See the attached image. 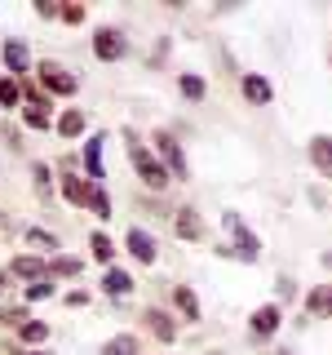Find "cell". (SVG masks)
Segmentation results:
<instances>
[{
    "label": "cell",
    "mask_w": 332,
    "mask_h": 355,
    "mask_svg": "<svg viewBox=\"0 0 332 355\" xmlns=\"http://www.w3.org/2000/svg\"><path fill=\"white\" fill-rule=\"evenodd\" d=\"M124 138H129V160H133V169H138V178H142V187H147V191H164V187L173 182V173L155 160L151 147H142L138 133H124Z\"/></svg>",
    "instance_id": "obj_1"
},
{
    "label": "cell",
    "mask_w": 332,
    "mask_h": 355,
    "mask_svg": "<svg viewBox=\"0 0 332 355\" xmlns=\"http://www.w3.org/2000/svg\"><path fill=\"white\" fill-rule=\"evenodd\" d=\"M22 103L27 107H18L22 111V125L27 129H53V98L44 94V89H36V85H22Z\"/></svg>",
    "instance_id": "obj_2"
},
{
    "label": "cell",
    "mask_w": 332,
    "mask_h": 355,
    "mask_svg": "<svg viewBox=\"0 0 332 355\" xmlns=\"http://www.w3.org/2000/svg\"><path fill=\"white\" fill-rule=\"evenodd\" d=\"M151 142H155V160H160L164 169L177 178V182H186V178H191V169H186V155H182V147H177L173 133H169V129H155Z\"/></svg>",
    "instance_id": "obj_3"
},
{
    "label": "cell",
    "mask_w": 332,
    "mask_h": 355,
    "mask_svg": "<svg viewBox=\"0 0 332 355\" xmlns=\"http://www.w3.org/2000/svg\"><path fill=\"white\" fill-rule=\"evenodd\" d=\"M58 191H62V200H66V205H75V209H89V196H93V182L75 173V164H71V160H62Z\"/></svg>",
    "instance_id": "obj_4"
},
{
    "label": "cell",
    "mask_w": 332,
    "mask_h": 355,
    "mask_svg": "<svg viewBox=\"0 0 332 355\" xmlns=\"http://www.w3.org/2000/svg\"><path fill=\"white\" fill-rule=\"evenodd\" d=\"M124 53H129V40H124L120 27H98L93 31V58L98 62H120Z\"/></svg>",
    "instance_id": "obj_5"
},
{
    "label": "cell",
    "mask_w": 332,
    "mask_h": 355,
    "mask_svg": "<svg viewBox=\"0 0 332 355\" xmlns=\"http://www.w3.org/2000/svg\"><path fill=\"white\" fill-rule=\"evenodd\" d=\"M221 222H226V227L235 231V244H230V253H235L239 262H257V258H261V240H257V236H252V231L239 222V214H221Z\"/></svg>",
    "instance_id": "obj_6"
},
{
    "label": "cell",
    "mask_w": 332,
    "mask_h": 355,
    "mask_svg": "<svg viewBox=\"0 0 332 355\" xmlns=\"http://www.w3.org/2000/svg\"><path fill=\"white\" fill-rule=\"evenodd\" d=\"M36 76H40L44 94H58V98H71L75 89H80V80H75L71 71H62L58 62H40V67H36Z\"/></svg>",
    "instance_id": "obj_7"
},
{
    "label": "cell",
    "mask_w": 332,
    "mask_h": 355,
    "mask_svg": "<svg viewBox=\"0 0 332 355\" xmlns=\"http://www.w3.org/2000/svg\"><path fill=\"white\" fill-rule=\"evenodd\" d=\"M279 324H284V306L279 302H266V306H257L248 315V333L257 342H266V338H275V333H279Z\"/></svg>",
    "instance_id": "obj_8"
},
{
    "label": "cell",
    "mask_w": 332,
    "mask_h": 355,
    "mask_svg": "<svg viewBox=\"0 0 332 355\" xmlns=\"http://www.w3.org/2000/svg\"><path fill=\"white\" fill-rule=\"evenodd\" d=\"M173 236L195 244V240H204V236H208V227H204V218H199L191 205H182V209H173Z\"/></svg>",
    "instance_id": "obj_9"
},
{
    "label": "cell",
    "mask_w": 332,
    "mask_h": 355,
    "mask_svg": "<svg viewBox=\"0 0 332 355\" xmlns=\"http://www.w3.org/2000/svg\"><path fill=\"white\" fill-rule=\"evenodd\" d=\"M124 249H129V258L142 262V266H151L155 258H160V249H155V236H151V231H142V227H129Z\"/></svg>",
    "instance_id": "obj_10"
},
{
    "label": "cell",
    "mask_w": 332,
    "mask_h": 355,
    "mask_svg": "<svg viewBox=\"0 0 332 355\" xmlns=\"http://www.w3.org/2000/svg\"><path fill=\"white\" fill-rule=\"evenodd\" d=\"M5 271L14 275V280H27V284H31V280H44V275H49V262H44L40 253H18V258L5 266Z\"/></svg>",
    "instance_id": "obj_11"
},
{
    "label": "cell",
    "mask_w": 332,
    "mask_h": 355,
    "mask_svg": "<svg viewBox=\"0 0 332 355\" xmlns=\"http://www.w3.org/2000/svg\"><path fill=\"white\" fill-rule=\"evenodd\" d=\"M142 324H147L151 338H160V342H173L177 338V320L169 315V311H160V306H147V311H142Z\"/></svg>",
    "instance_id": "obj_12"
},
{
    "label": "cell",
    "mask_w": 332,
    "mask_h": 355,
    "mask_svg": "<svg viewBox=\"0 0 332 355\" xmlns=\"http://www.w3.org/2000/svg\"><path fill=\"white\" fill-rule=\"evenodd\" d=\"M0 58H5V71L14 76V80H22V76L31 71V53H27V44H22V40H5Z\"/></svg>",
    "instance_id": "obj_13"
},
{
    "label": "cell",
    "mask_w": 332,
    "mask_h": 355,
    "mask_svg": "<svg viewBox=\"0 0 332 355\" xmlns=\"http://www.w3.org/2000/svg\"><path fill=\"white\" fill-rule=\"evenodd\" d=\"M306 151H310V164L319 169V178H332V133H315Z\"/></svg>",
    "instance_id": "obj_14"
},
{
    "label": "cell",
    "mask_w": 332,
    "mask_h": 355,
    "mask_svg": "<svg viewBox=\"0 0 332 355\" xmlns=\"http://www.w3.org/2000/svg\"><path fill=\"white\" fill-rule=\"evenodd\" d=\"M239 89H243V98H248L252 107H270V98H275L270 80H266V76H257V71H248V76H243Z\"/></svg>",
    "instance_id": "obj_15"
},
{
    "label": "cell",
    "mask_w": 332,
    "mask_h": 355,
    "mask_svg": "<svg viewBox=\"0 0 332 355\" xmlns=\"http://www.w3.org/2000/svg\"><path fill=\"white\" fill-rule=\"evenodd\" d=\"M102 147H107V133H93L84 142V169H89V182H102L107 169H102Z\"/></svg>",
    "instance_id": "obj_16"
},
{
    "label": "cell",
    "mask_w": 332,
    "mask_h": 355,
    "mask_svg": "<svg viewBox=\"0 0 332 355\" xmlns=\"http://www.w3.org/2000/svg\"><path fill=\"white\" fill-rule=\"evenodd\" d=\"M173 306L182 311L186 324H199V297H195L191 284H173Z\"/></svg>",
    "instance_id": "obj_17"
},
{
    "label": "cell",
    "mask_w": 332,
    "mask_h": 355,
    "mask_svg": "<svg viewBox=\"0 0 332 355\" xmlns=\"http://www.w3.org/2000/svg\"><path fill=\"white\" fill-rule=\"evenodd\" d=\"M102 293H107V297H129V293H133V275L124 271V266H107Z\"/></svg>",
    "instance_id": "obj_18"
},
{
    "label": "cell",
    "mask_w": 332,
    "mask_h": 355,
    "mask_svg": "<svg viewBox=\"0 0 332 355\" xmlns=\"http://www.w3.org/2000/svg\"><path fill=\"white\" fill-rule=\"evenodd\" d=\"M80 271H84V262L71 258V253H53L49 258V280H75Z\"/></svg>",
    "instance_id": "obj_19"
},
{
    "label": "cell",
    "mask_w": 332,
    "mask_h": 355,
    "mask_svg": "<svg viewBox=\"0 0 332 355\" xmlns=\"http://www.w3.org/2000/svg\"><path fill=\"white\" fill-rule=\"evenodd\" d=\"M53 129L62 133V138H80L84 133V111H75V107H66L58 120H53Z\"/></svg>",
    "instance_id": "obj_20"
},
{
    "label": "cell",
    "mask_w": 332,
    "mask_h": 355,
    "mask_svg": "<svg viewBox=\"0 0 332 355\" xmlns=\"http://www.w3.org/2000/svg\"><path fill=\"white\" fill-rule=\"evenodd\" d=\"M102 355H142V342L133 333H116V338H107Z\"/></svg>",
    "instance_id": "obj_21"
},
{
    "label": "cell",
    "mask_w": 332,
    "mask_h": 355,
    "mask_svg": "<svg viewBox=\"0 0 332 355\" xmlns=\"http://www.w3.org/2000/svg\"><path fill=\"white\" fill-rule=\"evenodd\" d=\"M89 249H93V258L102 266H111V258H116V240H111L107 231H93V236H89Z\"/></svg>",
    "instance_id": "obj_22"
},
{
    "label": "cell",
    "mask_w": 332,
    "mask_h": 355,
    "mask_svg": "<svg viewBox=\"0 0 332 355\" xmlns=\"http://www.w3.org/2000/svg\"><path fill=\"white\" fill-rule=\"evenodd\" d=\"M177 89H182V98H191V103H199V98L208 94L204 76H195V71H182V76H177Z\"/></svg>",
    "instance_id": "obj_23"
},
{
    "label": "cell",
    "mask_w": 332,
    "mask_h": 355,
    "mask_svg": "<svg viewBox=\"0 0 332 355\" xmlns=\"http://www.w3.org/2000/svg\"><path fill=\"white\" fill-rule=\"evenodd\" d=\"M18 338L27 342V347H40V342L49 338V324H44V320H27V324L18 329Z\"/></svg>",
    "instance_id": "obj_24"
},
{
    "label": "cell",
    "mask_w": 332,
    "mask_h": 355,
    "mask_svg": "<svg viewBox=\"0 0 332 355\" xmlns=\"http://www.w3.org/2000/svg\"><path fill=\"white\" fill-rule=\"evenodd\" d=\"M89 209H93L102 222H111V196H107V187L102 182H93V196H89Z\"/></svg>",
    "instance_id": "obj_25"
},
{
    "label": "cell",
    "mask_w": 332,
    "mask_h": 355,
    "mask_svg": "<svg viewBox=\"0 0 332 355\" xmlns=\"http://www.w3.org/2000/svg\"><path fill=\"white\" fill-rule=\"evenodd\" d=\"M22 103V85L14 76H0V107H18Z\"/></svg>",
    "instance_id": "obj_26"
},
{
    "label": "cell",
    "mask_w": 332,
    "mask_h": 355,
    "mask_svg": "<svg viewBox=\"0 0 332 355\" xmlns=\"http://www.w3.org/2000/svg\"><path fill=\"white\" fill-rule=\"evenodd\" d=\"M22 297H27V302H44V297H53V280H49V275H44V280H31Z\"/></svg>",
    "instance_id": "obj_27"
},
{
    "label": "cell",
    "mask_w": 332,
    "mask_h": 355,
    "mask_svg": "<svg viewBox=\"0 0 332 355\" xmlns=\"http://www.w3.org/2000/svg\"><path fill=\"white\" fill-rule=\"evenodd\" d=\"M27 244H40V249H58V236L53 231H44V227H27Z\"/></svg>",
    "instance_id": "obj_28"
},
{
    "label": "cell",
    "mask_w": 332,
    "mask_h": 355,
    "mask_svg": "<svg viewBox=\"0 0 332 355\" xmlns=\"http://www.w3.org/2000/svg\"><path fill=\"white\" fill-rule=\"evenodd\" d=\"M31 182H36V196H49V191H53V173H49V164H36V169H31Z\"/></svg>",
    "instance_id": "obj_29"
},
{
    "label": "cell",
    "mask_w": 332,
    "mask_h": 355,
    "mask_svg": "<svg viewBox=\"0 0 332 355\" xmlns=\"http://www.w3.org/2000/svg\"><path fill=\"white\" fill-rule=\"evenodd\" d=\"M324 297H328V284L310 288V293H306V315H324Z\"/></svg>",
    "instance_id": "obj_30"
},
{
    "label": "cell",
    "mask_w": 332,
    "mask_h": 355,
    "mask_svg": "<svg viewBox=\"0 0 332 355\" xmlns=\"http://www.w3.org/2000/svg\"><path fill=\"white\" fill-rule=\"evenodd\" d=\"M27 306H5V311H0V324H9V329H22V324H27Z\"/></svg>",
    "instance_id": "obj_31"
},
{
    "label": "cell",
    "mask_w": 332,
    "mask_h": 355,
    "mask_svg": "<svg viewBox=\"0 0 332 355\" xmlns=\"http://www.w3.org/2000/svg\"><path fill=\"white\" fill-rule=\"evenodd\" d=\"M58 18L66 22V27H75V22H84V5H62Z\"/></svg>",
    "instance_id": "obj_32"
},
{
    "label": "cell",
    "mask_w": 332,
    "mask_h": 355,
    "mask_svg": "<svg viewBox=\"0 0 332 355\" xmlns=\"http://www.w3.org/2000/svg\"><path fill=\"white\" fill-rule=\"evenodd\" d=\"M84 302H89L84 288H71V293H66V306H84Z\"/></svg>",
    "instance_id": "obj_33"
},
{
    "label": "cell",
    "mask_w": 332,
    "mask_h": 355,
    "mask_svg": "<svg viewBox=\"0 0 332 355\" xmlns=\"http://www.w3.org/2000/svg\"><path fill=\"white\" fill-rule=\"evenodd\" d=\"M319 320H332V284H328V297H324V315Z\"/></svg>",
    "instance_id": "obj_34"
},
{
    "label": "cell",
    "mask_w": 332,
    "mask_h": 355,
    "mask_svg": "<svg viewBox=\"0 0 332 355\" xmlns=\"http://www.w3.org/2000/svg\"><path fill=\"white\" fill-rule=\"evenodd\" d=\"M9 280H14V275H9L5 266H0V297H5V288H9Z\"/></svg>",
    "instance_id": "obj_35"
},
{
    "label": "cell",
    "mask_w": 332,
    "mask_h": 355,
    "mask_svg": "<svg viewBox=\"0 0 332 355\" xmlns=\"http://www.w3.org/2000/svg\"><path fill=\"white\" fill-rule=\"evenodd\" d=\"M319 262H324V266H328V271H332V249H328V253H324V258H319Z\"/></svg>",
    "instance_id": "obj_36"
},
{
    "label": "cell",
    "mask_w": 332,
    "mask_h": 355,
    "mask_svg": "<svg viewBox=\"0 0 332 355\" xmlns=\"http://www.w3.org/2000/svg\"><path fill=\"white\" fill-rule=\"evenodd\" d=\"M22 355H44V351H22Z\"/></svg>",
    "instance_id": "obj_37"
},
{
    "label": "cell",
    "mask_w": 332,
    "mask_h": 355,
    "mask_svg": "<svg viewBox=\"0 0 332 355\" xmlns=\"http://www.w3.org/2000/svg\"><path fill=\"white\" fill-rule=\"evenodd\" d=\"M213 355H221V351H213Z\"/></svg>",
    "instance_id": "obj_38"
}]
</instances>
